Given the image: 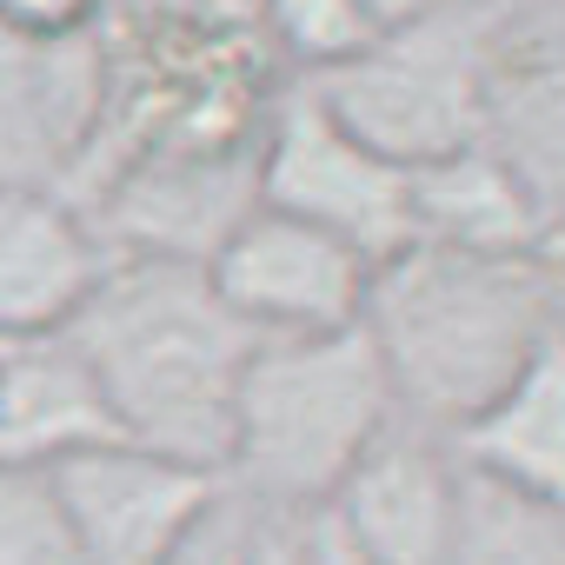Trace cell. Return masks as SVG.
<instances>
[{
  "instance_id": "1",
  "label": "cell",
  "mask_w": 565,
  "mask_h": 565,
  "mask_svg": "<svg viewBox=\"0 0 565 565\" xmlns=\"http://www.w3.org/2000/svg\"><path fill=\"white\" fill-rule=\"evenodd\" d=\"M67 340L94 366L134 446H153L226 479L233 399L259 340L213 294L206 266L153 253L107 259L100 287L67 320Z\"/></svg>"
},
{
  "instance_id": "2",
  "label": "cell",
  "mask_w": 565,
  "mask_h": 565,
  "mask_svg": "<svg viewBox=\"0 0 565 565\" xmlns=\"http://www.w3.org/2000/svg\"><path fill=\"white\" fill-rule=\"evenodd\" d=\"M360 333L380 353L393 406L426 433H466L552 340L532 253L399 246L373 266Z\"/></svg>"
},
{
  "instance_id": "3",
  "label": "cell",
  "mask_w": 565,
  "mask_h": 565,
  "mask_svg": "<svg viewBox=\"0 0 565 565\" xmlns=\"http://www.w3.org/2000/svg\"><path fill=\"white\" fill-rule=\"evenodd\" d=\"M393 419V386L360 327L320 340H259L233 399L226 486L279 519L327 512L340 479Z\"/></svg>"
},
{
  "instance_id": "4",
  "label": "cell",
  "mask_w": 565,
  "mask_h": 565,
  "mask_svg": "<svg viewBox=\"0 0 565 565\" xmlns=\"http://www.w3.org/2000/svg\"><path fill=\"white\" fill-rule=\"evenodd\" d=\"M486 87L492 54L479 41V21L452 8H426L406 28H386L360 61L313 81L327 114L406 173L479 140Z\"/></svg>"
},
{
  "instance_id": "5",
  "label": "cell",
  "mask_w": 565,
  "mask_h": 565,
  "mask_svg": "<svg viewBox=\"0 0 565 565\" xmlns=\"http://www.w3.org/2000/svg\"><path fill=\"white\" fill-rule=\"evenodd\" d=\"M259 206H279L373 266L413 246V173L347 134L313 87L287 94L259 127Z\"/></svg>"
},
{
  "instance_id": "6",
  "label": "cell",
  "mask_w": 565,
  "mask_h": 565,
  "mask_svg": "<svg viewBox=\"0 0 565 565\" xmlns=\"http://www.w3.org/2000/svg\"><path fill=\"white\" fill-rule=\"evenodd\" d=\"M206 279L253 340H320L360 327L373 259L279 206H253L213 246Z\"/></svg>"
},
{
  "instance_id": "7",
  "label": "cell",
  "mask_w": 565,
  "mask_h": 565,
  "mask_svg": "<svg viewBox=\"0 0 565 565\" xmlns=\"http://www.w3.org/2000/svg\"><path fill=\"white\" fill-rule=\"evenodd\" d=\"M47 486H54L87 565H153V558H167L206 519V505L226 492L220 472L167 459V452L134 446V439H114L100 452H81V459L54 466Z\"/></svg>"
},
{
  "instance_id": "8",
  "label": "cell",
  "mask_w": 565,
  "mask_h": 565,
  "mask_svg": "<svg viewBox=\"0 0 565 565\" xmlns=\"http://www.w3.org/2000/svg\"><path fill=\"white\" fill-rule=\"evenodd\" d=\"M459 452L426 426H386L380 446L340 479L327 519L366 565H439L459 512Z\"/></svg>"
},
{
  "instance_id": "9",
  "label": "cell",
  "mask_w": 565,
  "mask_h": 565,
  "mask_svg": "<svg viewBox=\"0 0 565 565\" xmlns=\"http://www.w3.org/2000/svg\"><path fill=\"white\" fill-rule=\"evenodd\" d=\"M107 259L74 206L41 186H0V347L67 333Z\"/></svg>"
},
{
  "instance_id": "10",
  "label": "cell",
  "mask_w": 565,
  "mask_h": 565,
  "mask_svg": "<svg viewBox=\"0 0 565 565\" xmlns=\"http://www.w3.org/2000/svg\"><path fill=\"white\" fill-rule=\"evenodd\" d=\"M127 439L67 333L0 347V472H54Z\"/></svg>"
},
{
  "instance_id": "11",
  "label": "cell",
  "mask_w": 565,
  "mask_h": 565,
  "mask_svg": "<svg viewBox=\"0 0 565 565\" xmlns=\"http://www.w3.org/2000/svg\"><path fill=\"white\" fill-rule=\"evenodd\" d=\"M452 452L512 492L565 505V340H545L532 366L466 433H452Z\"/></svg>"
},
{
  "instance_id": "12",
  "label": "cell",
  "mask_w": 565,
  "mask_h": 565,
  "mask_svg": "<svg viewBox=\"0 0 565 565\" xmlns=\"http://www.w3.org/2000/svg\"><path fill=\"white\" fill-rule=\"evenodd\" d=\"M539 233L545 213L486 140L413 167V239L452 253H532Z\"/></svg>"
},
{
  "instance_id": "13",
  "label": "cell",
  "mask_w": 565,
  "mask_h": 565,
  "mask_svg": "<svg viewBox=\"0 0 565 565\" xmlns=\"http://www.w3.org/2000/svg\"><path fill=\"white\" fill-rule=\"evenodd\" d=\"M479 140L512 167L545 220L565 213V54L492 67Z\"/></svg>"
},
{
  "instance_id": "14",
  "label": "cell",
  "mask_w": 565,
  "mask_h": 565,
  "mask_svg": "<svg viewBox=\"0 0 565 565\" xmlns=\"http://www.w3.org/2000/svg\"><path fill=\"white\" fill-rule=\"evenodd\" d=\"M439 565H565V505H545L466 466Z\"/></svg>"
},
{
  "instance_id": "15",
  "label": "cell",
  "mask_w": 565,
  "mask_h": 565,
  "mask_svg": "<svg viewBox=\"0 0 565 565\" xmlns=\"http://www.w3.org/2000/svg\"><path fill=\"white\" fill-rule=\"evenodd\" d=\"M259 21H266V41L287 61H300L313 81L340 74L386 34L366 14V0H259Z\"/></svg>"
},
{
  "instance_id": "16",
  "label": "cell",
  "mask_w": 565,
  "mask_h": 565,
  "mask_svg": "<svg viewBox=\"0 0 565 565\" xmlns=\"http://www.w3.org/2000/svg\"><path fill=\"white\" fill-rule=\"evenodd\" d=\"M0 565H87L47 472H0Z\"/></svg>"
},
{
  "instance_id": "17",
  "label": "cell",
  "mask_w": 565,
  "mask_h": 565,
  "mask_svg": "<svg viewBox=\"0 0 565 565\" xmlns=\"http://www.w3.org/2000/svg\"><path fill=\"white\" fill-rule=\"evenodd\" d=\"M253 539H259V505H246L233 486L206 505V519L153 565H246L253 558Z\"/></svg>"
},
{
  "instance_id": "18",
  "label": "cell",
  "mask_w": 565,
  "mask_h": 565,
  "mask_svg": "<svg viewBox=\"0 0 565 565\" xmlns=\"http://www.w3.org/2000/svg\"><path fill=\"white\" fill-rule=\"evenodd\" d=\"M100 21V0H0V34H14V41H74L81 28Z\"/></svg>"
},
{
  "instance_id": "19",
  "label": "cell",
  "mask_w": 565,
  "mask_h": 565,
  "mask_svg": "<svg viewBox=\"0 0 565 565\" xmlns=\"http://www.w3.org/2000/svg\"><path fill=\"white\" fill-rule=\"evenodd\" d=\"M532 266H539V287H545L552 340H565V213L545 220V233H539V246H532Z\"/></svg>"
},
{
  "instance_id": "20",
  "label": "cell",
  "mask_w": 565,
  "mask_h": 565,
  "mask_svg": "<svg viewBox=\"0 0 565 565\" xmlns=\"http://www.w3.org/2000/svg\"><path fill=\"white\" fill-rule=\"evenodd\" d=\"M300 565H366V558L353 552V539L327 512H307L300 519Z\"/></svg>"
},
{
  "instance_id": "21",
  "label": "cell",
  "mask_w": 565,
  "mask_h": 565,
  "mask_svg": "<svg viewBox=\"0 0 565 565\" xmlns=\"http://www.w3.org/2000/svg\"><path fill=\"white\" fill-rule=\"evenodd\" d=\"M246 565H300V519L259 512V539H253V558Z\"/></svg>"
},
{
  "instance_id": "22",
  "label": "cell",
  "mask_w": 565,
  "mask_h": 565,
  "mask_svg": "<svg viewBox=\"0 0 565 565\" xmlns=\"http://www.w3.org/2000/svg\"><path fill=\"white\" fill-rule=\"evenodd\" d=\"M433 8V0H366V14L380 21V28H406L413 14H426Z\"/></svg>"
}]
</instances>
